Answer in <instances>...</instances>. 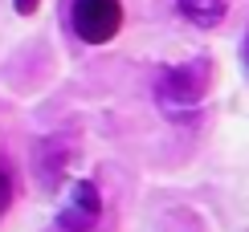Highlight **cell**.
<instances>
[{
  "label": "cell",
  "instance_id": "7",
  "mask_svg": "<svg viewBox=\"0 0 249 232\" xmlns=\"http://www.w3.org/2000/svg\"><path fill=\"white\" fill-rule=\"evenodd\" d=\"M37 4H41V0H13V8H17L20 17H33V13H37Z\"/></svg>",
  "mask_w": 249,
  "mask_h": 232
},
{
  "label": "cell",
  "instance_id": "8",
  "mask_svg": "<svg viewBox=\"0 0 249 232\" xmlns=\"http://www.w3.org/2000/svg\"><path fill=\"white\" fill-rule=\"evenodd\" d=\"M245 66H249V41H245Z\"/></svg>",
  "mask_w": 249,
  "mask_h": 232
},
{
  "label": "cell",
  "instance_id": "3",
  "mask_svg": "<svg viewBox=\"0 0 249 232\" xmlns=\"http://www.w3.org/2000/svg\"><path fill=\"white\" fill-rule=\"evenodd\" d=\"M102 220V196L90 179H78L66 192V204L57 212V228L61 232H90Z\"/></svg>",
  "mask_w": 249,
  "mask_h": 232
},
{
  "label": "cell",
  "instance_id": "4",
  "mask_svg": "<svg viewBox=\"0 0 249 232\" xmlns=\"http://www.w3.org/2000/svg\"><path fill=\"white\" fill-rule=\"evenodd\" d=\"M225 8H229V0H180V13L188 17L192 25H200V29L221 25Z\"/></svg>",
  "mask_w": 249,
  "mask_h": 232
},
{
  "label": "cell",
  "instance_id": "5",
  "mask_svg": "<svg viewBox=\"0 0 249 232\" xmlns=\"http://www.w3.org/2000/svg\"><path fill=\"white\" fill-rule=\"evenodd\" d=\"M61 163H66V151H57V143H45L37 151V175L45 179V183H53L61 175Z\"/></svg>",
  "mask_w": 249,
  "mask_h": 232
},
{
  "label": "cell",
  "instance_id": "2",
  "mask_svg": "<svg viewBox=\"0 0 249 232\" xmlns=\"http://www.w3.org/2000/svg\"><path fill=\"white\" fill-rule=\"evenodd\" d=\"M70 20H74V33L86 45H107L123 29V4L119 0H74Z\"/></svg>",
  "mask_w": 249,
  "mask_h": 232
},
{
  "label": "cell",
  "instance_id": "1",
  "mask_svg": "<svg viewBox=\"0 0 249 232\" xmlns=\"http://www.w3.org/2000/svg\"><path fill=\"white\" fill-rule=\"evenodd\" d=\"M204 78H209V66H204V61L168 69L155 82V102H160V110L172 114V118H192L196 106L204 102V90H209Z\"/></svg>",
  "mask_w": 249,
  "mask_h": 232
},
{
  "label": "cell",
  "instance_id": "6",
  "mask_svg": "<svg viewBox=\"0 0 249 232\" xmlns=\"http://www.w3.org/2000/svg\"><path fill=\"white\" fill-rule=\"evenodd\" d=\"M13 208V171L4 167V159H0V216Z\"/></svg>",
  "mask_w": 249,
  "mask_h": 232
}]
</instances>
